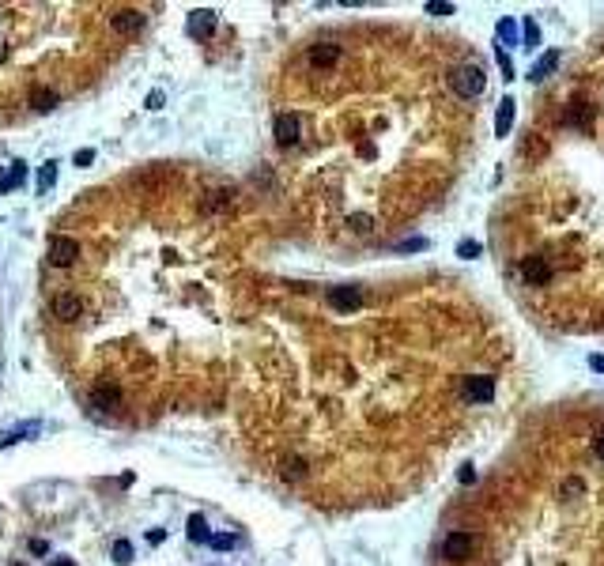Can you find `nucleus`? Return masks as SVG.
I'll list each match as a JSON object with an SVG mask.
<instances>
[{
    "label": "nucleus",
    "instance_id": "f704fd0d",
    "mask_svg": "<svg viewBox=\"0 0 604 566\" xmlns=\"http://www.w3.org/2000/svg\"><path fill=\"white\" fill-rule=\"evenodd\" d=\"M163 540H166V529H151L148 532V544H163Z\"/></svg>",
    "mask_w": 604,
    "mask_h": 566
},
{
    "label": "nucleus",
    "instance_id": "393cba45",
    "mask_svg": "<svg viewBox=\"0 0 604 566\" xmlns=\"http://www.w3.org/2000/svg\"><path fill=\"white\" fill-rule=\"evenodd\" d=\"M208 547H216V551H231V547H238V536H212V540H208Z\"/></svg>",
    "mask_w": 604,
    "mask_h": 566
},
{
    "label": "nucleus",
    "instance_id": "bb28decb",
    "mask_svg": "<svg viewBox=\"0 0 604 566\" xmlns=\"http://www.w3.org/2000/svg\"><path fill=\"white\" fill-rule=\"evenodd\" d=\"M585 113H589V106H582V102H578V106L570 110L567 121H570V125H585Z\"/></svg>",
    "mask_w": 604,
    "mask_h": 566
},
{
    "label": "nucleus",
    "instance_id": "2eb2a0df",
    "mask_svg": "<svg viewBox=\"0 0 604 566\" xmlns=\"http://www.w3.org/2000/svg\"><path fill=\"white\" fill-rule=\"evenodd\" d=\"M514 110H518V102L503 98V106L495 113V136H510V128H514Z\"/></svg>",
    "mask_w": 604,
    "mask_h": 566
},
{
    "label": "nucleus",
    "instance_id": "7ed1b4c3",
    "mask_svg": "<svg viewBox=\"0 0 604 566\" xmlns=\"http://www.w3.org/2000/svg\"><path fill=\"white\" fill-rule=\"evenodd\" d=\"M46 257H49V265H54V268H69V265L80 261V242L69 238V234H54V238H49Z\"/></svg>",
    "mask_w": 604,
    "mask_h": 566
},
{
    "label": "nucleus",
    "instance_id": "423d86ee",
    "mask_svg": "<svg viewBox=\"0 0 604 566\" xmlns=\"http://www.w3.org/2000/svg\"><path fill=\"white\" fill-rule=\"evenodd\" d=\"M472 551H476V540H472V532H450L442 540V555L450 562H465L472 559Z\"/></svg>",
    "mask_w": 604,
    "mask_h": 566
},
{
    "label": "nucleus",
    "instance_id": "dca6fc26",
    "mask_svg": "<svg viewBox=\"0 0 604 566\" xmlns=\"http://www.w3.org/2000/svg\"><path fill=\"white\" fill-rule=\"evenodd\" d=\"M57 102H61V95H57V91H49V87H34L31 91V110H38V113L57 110Z\"/></svg>",
    "mask_w": 604,
    "mask_h": 566
},
{
    "label": "nucleus",
    "instance_id": "473e14b6",
    "mask_svg": "<svg viewBox=\"0 0 604 566\" xmlns=\"http://www.w3.org/2000/svg\"><path fill=\"white\" fill-rule=\"evenodd\" d=\"M457 480H461V483H476V468H472V465H465L461 472H457Z\"/></svg>",
    "mask_w": 604,
    "mask_h": 566
},
{
    "label": "nucleus",
    "instance_id": "e433bc0d",
    "mask_svg": "<svg viewBox=\"0 0 604 566\" xmlns=\"http://www.w3.org/2000/svg\"><path fill=\"white\" fill-rule=\"evenodd\" d=\"M593 453H597V457L604 460V434H600V438H597V445H593Z\"/></svg>",
    "mask_w": 604,
    "mask_h": 566
},
{
    "label": "nucleus",
    "instance_id": "5701e85b",
    "mask_svg": "<svg viewBox=\"0 0 604 566\" xmlns=\"http://www.w3.org/2000/svg\"><path fill=\"white\" fill-rule=\"evenodd\" d=\"M283 476L287 480H302V476H306V460H298V457L283 460Z\"/></svg>",
    "mask_w": 604,
    "mask_h": 566
},
{
    "label": "nucleus",
    "instance_id": "4468645a",
    "mask_svg": "<svg viewBox=\"0 0 604 566\" xmlns=\"http://www.w3.org/2000/svg\"><path fill=\"white\" fill-rule=\"evenodd\" d=\"M521 276H525L529 283H548V280H551V268H548L544 257H529V261L521 265Z\"/></svg>",
    "mask_w": 604,
    "mask_h": 566
},
{
    "label": "nucleus",
    "instance_id": "6e6552de",
    "mask_svg": "<svg viewBox=\"0 0 604 566\" xmlns=\"http://www.w3.org/2000/svg\"><path fill=\"white\" fill-rule=\"evenodd\" d=\"M110 23H114V31H117V34H136V31H144L148 16H144L140 8H117Z\"/></svg>",
    "mask_w": 604,
    "mask_h": 566
},
{
    "label": "nucleus",
    "instance_id": "c756f323",
    "mask_svg": "<svg viewBox=\"0 0 604 566\" xmlns=\"http://www.w3.org/2000/svg\"><path fill=\"white\" fill-rule=\"evenodd\" d=\"M31 551H34V555H49V544H46V540H38V536H31V544H27Z\"/></svg>",
    "mask_w": 604,
    "mask_h": 566
},
{
    "label": "nucleus",
    "instance_id": "412c9836",
    "mask_svg": "<svg viewBox=\"0 0 604 566\" xmlns=\"http://www.w3.org/2000/svg\"><path fill=\"white\" fill-rule=\"evenodd\" d=\"M498 38H503L506 46H521V31L514 19H498Z\"/></svg>",
    "mask_w": 604,
    "mask_h": 566
},
{
    "label": "nucleus",
    "instance_id": "a211bd4d",
    "mask_svg": "<svg viewBox=\"0 0 604 566\" xmlns=\"http://www.w3.org/2000/svg\"><path fill=\"white\" fill-rule=\"evenodd\" d=\"M57 174H61V163H57V159H49V163L38 166V181H34L38 193H49V189H54V186H57Z\"/></svg>",
    "mask_w": 604,
    "mask_h": 566
},
{
    "label": "nucleus",
    "instance_id": "9b49d317",
    "mask_svg": "<svg viewBox=\"0 0 604 566\" xmlns=\"http://www.w3.org/2000/svg\"><path fill=\"white\" fill-rule=\"evenodd\" d=\"M306 61L313 64V69H333V64L340 61V46L336 42H318V46H310Z\"/></svg>",
    "mask_w": 604,
    "mask_h": 566
},
{
    "label": "nucleus",
    "instance_id": "c9c22d12",
    "mask_svg": "<svg viewBox=\"0 0 604 566\" xmlns=\"http://www.w3.org/2000/svg\"><path fill=\"white\" fill-rule=\"evenodd\" d=\"M589 366H593V370H600V374H604V355H593V359H589Z\"/></svg>",
    "mask_w": 604,
    "mask_h": 566
},
{
    "label": "nucleus",
    "instance_id": "f03ea898",
    "mask_svg": "<svg viewBox=\"0 0 604 566\" xmlns=\"http://www.w3.org/2000/svg\"><path fill=\"white\" fill-rule=\"evenodd\" d=\"M87 404L95 408V412H102V415H114L117 408L125 404V397H121V389H117L114 381H95L91 393H87Z\"/></svg>",
    "mask_w": 604,
    "mask_h": 566
},
{
    "label": "nucleus",
    "instance_id": "58836bf2",
    "mask_svg": "<svg viewBox=\"0 0 604 566\" xmlns=\"http://www.w3.org/2000/svg\"><path fill=\"white\" fill-rule=\"evenodd\" d=\"M11 566H23V562H11Z\"/></svg>",
    "mask_w": 604,
    "mask_h": 566
},
{
    "label": "nucleus",
    "instance_id": "b1692460",
    "mask_svg": "<svg viewBox=\"0 0 604 566\" xmlns=\"http://www.w3.org/2000/svg\"><path fill=\"white\" fill-rule=\"evenodd\" d=\"M393 249H397V253H416V249H427V238H404V242H397Z\"/></svg>",
    "mask_w": 604,
    "mask_h": 566
},
{
    "label": "nucleus",
    "instance_id": "ddd939ff",
    "mask_svg": "<svg viewBox=\"0 0 604 566\" xmlns=\"http://www.w3.org/2000/svg\"><path fill=\"white\" fill-rule=\"evenodd\" d=\"M555 64H559V49H548V54H544V57L529 69V80H533V84H544L548 76L555 72Z\"/></svg>",
    "mask_w": 604,
    "mask_h": 566
},
{
    "label": "nucleus",
    "instance_id": "4c0bfd02",
    "mask_svg": "<svg viewBox=\"0 0 604 566\" xmlns=\"http://www.w3.org/2000/svg\"><path fill=\"white\" fill-rule=\"evenodd\" d=\"M54 566H76V559H54Z\"/></svg>",
    "mask_w": 604,
    "mask_h": 566
},
{
    "label": "nucleus",
    "instance_id": "1a4fd4ad",
    "mask_svg": "<svg viewBox=\"0 0 604 566\" xmlns=\"http://www.w3.org/2000/svg\"><path fill=\"white\" fill-rule=\"evenodd\" d=\"M329 306H333V310H344V313H348V310H359V306H363V291H359V287H348V283H344V287H329Z\"/></svg>",
    "mask_w": 604,
    "mask_h": 566
},
{
    "label": "nucleus",
    "instance_id": "aec40b11",
    "mask_svg": "<svg viewBox=\"0 0 604 566\" xmlns=\"http://www.w3.org/2000/svg\"><path fill=\"white\" fill-rule=\"evenodd\" d=\"M110 559L117 562V566H129L136 559V547H133V540H114V547H110Z\"/></svg>",
    "mask_w": 604,
    "mask_h": 566
},
{
    "label": "nucleus",
    "instance_id": "a878e982",
    "mask_svg": "<svg viewBox=\"0 0 604 566\" xmlns=\"http://www.w3.org/2000/svg\"><path fill=\"white\" fill-rule=\"evenodd\" d=\"M457 257H465V261L480 257V242H457Z\"/></svg>",
    "mask_w": 604,
    "mask_h": 566
},
{
    "label": "nucleus",
    "instance_id": "f3484780",
    "mask_svg": "<svg viewBox=\"0 0 604 566\" xmlns=\"http://www.w3.org/2000/svg\"><path fill=\"white\" fill-rule=\"evenodd\" d=\"M23 181H27V163H19V159H16L8 174L0 178V193H16V189L23 186Z\"/></svg>",
    "mask_w": 604,
    "mask_h": 566
},
{
    "label": "nucleus",
    "instance_id": "0eeeda50",
    "mask_svg": "<svg viewBox=\"0 0 604 566\" xmlns=\"http://www.w3.org/2000/svg\"><path fill=\"white\" fill-rule=\"evenodd\" d=\"M216 23H219V16H216L212 8H196V11H189V19H186V31H189V38H196V42H204V38H212Z\"/></svg>",
    "mask_w": 604,
    "mask_h": 566
},
{
    "label": "nucleus",
    "instance_id": "2f4dec72",
    "mask_svg": "<svg viewBox=\"0 0 604 566\" xmlns=\"http://www.w3.org/2000/svg\"><path fill=\"white\" fill-rule=\"evenodd\" d=\"M163 102H166V95H163V91H151V95H148V110H159Z\"/></svg>",
    "mask_w": 604,
    "mask_h": 566
},
{
    "label": "nucleus",
    "instance_id": "20e7f679",
    "mask_svg": "<svg viewBox=\"0 0 604 566\" xmlns=\"http://www.w3.org/2000/svg\"><path fill=\"white\" fill-rule=\"evenodd\" d=\"M49 310H54V318H57V321L72 325V321H80V318H84V298L76 295V291H61V295H54Z\"/></svg>",
    "mask_w": 604,
    "mask_h": 566
},
{
    "label": "nucleus",
    "instance_id": "9d476101",
    "mask_svg": "<svg viewBox=\"0 0 604 566\" xmlns=\"http://www.w3.org/2000/svg\"><path fill=\"white\" fill-rule=\"evenodd\" d=\"M465 397H468V400H480V404H488V400L495 397V378H488V374L465 378Z\"/></svg>",
    "mask_w": 604,
    "mask_h": 566
},
{
    "label": "nucleus",
    "instance_id": "c85d7f7f",
    "mask_svg": "<svg viewBox=\"0 0 604 566\" xmlns=\"http://www.w3.org/2000/svg\"><path fill=\"white\" fill-rule=\"evenodd\" d=\"M76 166H91V163H95V151H91V148H84V151H76V159H72Z\"/></svg>",
    "mask_w": 604,
    "mask_h": 566
},
{
    "label": "nucleus",
    "instance_id": "6ab92c4d",
    "mask_svg": "<svg viewBox=\"0 0 604 566\" xmlns=\"http://www.w3.org/2000/svg\"><path fill=\"white\" fill-rule=\"evenodd\" d=\"M186 532H189L193 544H208V540H212V532H208V521H204V513H189Z\"/></svg>",
    "mask_w": 604,
    "mask_h": 566
},
{
    "label": "nucleus",
    "instance_id": "39448f33",
    "mask_svg": "<svg viewBox=\"0 0 604 566\" xmlns=\"http://www.w3.org/2000/svg\"><path fill=\"white\" fill-rule=\"evenodd\" d=\"M272 136H276V143H280V148H295L298 136H302V121H298V113H276V121H272Z\"/></svg>",
    "mask_w": 604,
    "mask_h": 566
},
{
    "label": "nucleus",
    "instance_id": "7c9ffc66",
    "mask_svg": "<svg viewBox=\"0 0 604 566\" xmlns=\"http://www.w3.org/2000/svg\"><path fill=\"white\" fill-rule=\"evenodd\" d=\"M431 16H453V4H427Z\"/></svg>",
    "mask_w": 604,
    "mask_h": 566
},
{
    "label": "nucleus",
    "instance_id": "4be33fe9",
    "mask_svg": "<svg viewBox=\"0 0 604 566\" xmlns=\"http://www.w3.org/2000/svg\"><path fill=\"white\" fill-rule=\"evenodd\" d=\"M536 46H540V27L533 19H525L521 23V49H536Z\"/></svg>",
    "mask_w": 604,
    "mask_h": 566
},
{
    "label": "nucleus",
    "instance_id": "cd10ccee",
    "mask_svg": "<svg viewBox=\"0 0 604 566\" xmlns=\"http://www.w3.org/2000/svg\"><path fill=\"white\" fill-rule=\"evenodd\" d=\"M351 227L359 234H371V216H351Z\"/></svg>",
    "mask_w": 604,
    "mask_h": 566
},
{
    "label": "nucleus",
    "instance_id": "72a5a7b5",
    "mask_svg": "<svg viewBox=\"0 0 604 566\" xmlns=\"http://www.w3.org/2000/svg\"><path fill=\"white\" fill-rule=\"evenodd\" d=\"M498 69H503V76L510 80V72H514V64H510V57L503 54V49H498Z\"/></svg>",
    "mask_w": 604,
    "mask_h": 566
},
{
    "label": "nucleus",
    "instance_id": "f8f14e48",
    "mask_svg": "<svg viewBox=\"0 0 604 566\" xmlns=\"http://www.w3.org/2000/svg\"><path fill=\"white\" fill-rule=\"evenodd\" d=\"M38 430H42V423H38V419H27V423H19V427L4 430V438H0V450H8V445H19V442L34 438Z\"/></svg>",
    "mask_w": 604,
    "mask_h": 566
},
{
    "label": "nucleus",
    "instance_id": "f257e3e1",
    "mask_svg": "<svg viewBox=\"0 0 604 566\" xmlns=\"http://www.w3.org/2000/svg\"><path fill=\"white\" fill-rule=\"evenodd\" d=\"M450 87L457 98H476L483 95V87H488V76H483L480 64H461V69L450 72Z\"/></svg>",
    "mask_w": 604,
    "mask_h": 566
}]
</instances>
